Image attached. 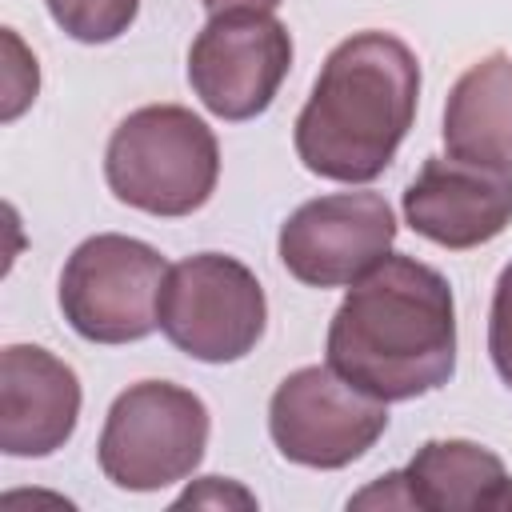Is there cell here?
<instances>
[{
	"instance_id": "cell-3",
	"label": "cell",
	"mask_w": 512,
	"mask_h": 512,
	"mask_svg": "<svg viewBox=\"0 0 512 512\" xmlns=\"http://www.w3.org/2000/svg\"><path fill=\"white\" fill-rule=\"evenodd\" d=\"M104 180L112 196L148 216H192L220 180L216 132L180 104H144L128 112L104 148Z\"/></svg>"
},
{
	"instance_id": "cell-17",
	"label": "cell",
	"mask_w": 512,
	"mask_h": 512,
	"mask_svg": "<svg viewBox=\"0 0 512 512\" xmlns=\"http://www.w3.org/2000/svg\"><path fill=\"white\" fill-rule=\"evenodd\" d=\"M232 500H240V504H256L244 488H236V484H228L224 476H204V488H188L176 504H232Z\"/></svg>"
},
{
	"instance_id": "cell-18",
	"label": "cell",
	"mask_w": 512,
	"mask_h": 512,
	"mask_svg": "<svg viewBox=\"0 0 512 512\" xmlns=\"http://www.w3.org/2000/svg\"><path fill=\"white\" fill-rule=\"evenodd\" d=\"M212 16H220V12H272L280 0H200Z\"/></svg>"
},
{
	"instance_id": "cell-9",
	"label": "cell",
	"mask_w": 512,
	"mask_h": 512,
	"mask_svg": "<svg viewBox=\"0 0 512 512\" xmlns=\"http://www.w3.org/2000/svg\"><path fill=\"white\" fill-rule=\"evenodd\" d=\"M396 216L380 192H328L280 224L276 252L308 288H344L392 252Z\"/></svg>"
},
{
	"instance_id": "cell-11",
	"label": "cell",
	"mask_w": 512,
	"mask_h": 512,
	"mask_svg": "<svg viewBox=\"0 0 512 512\" xmlns=\"http://www.w3.org/2000/svg\"><path fill=\"white\" fill-rule=\"evenodd\" d=\"M80 380L72 364L40 344H8L0 352V448L40 460L64 448L80 420Z\"/></svg>"
},
{
	"instance_id": "cell-7",
	"label": "cell",
	"mask_w": 512,
	"mask_h": 512,
	"mask_svg": "<svg viewBox=\"0 0 512 512\" xmlns=\"http://www.w3.org/2000/svg\"><path fill=\"white\" fill-rule=\"evenodd\" d=\"M388 428V404L344 380L332 364L288 372L268 400V436L288 464L348 468Z\"/></svg>"
},
{
	"instance_id": "cell-4",
	"label": "cell",
	"mask_w": 512,
	"mask_h": 512,
	"mask_svg": "<svg viewBox=\"0 0 512 512\" xmlns=\"http://www.w3.org/2000/svg\"><path fill=\"white\" fill-rule=\"evenodd\" d=\"M208 404L172 380L128 384L100 428V472L124 492H160L188 480L208 448Z\"/></svg>"
},
{
	"instance_id": "cell-5",
	"label": "cell",
	"mask_w": 512,
	"mask_h": 512,
	"mask_svg": "<svg viewBox=\"0 0 512 512\" xmlns=\"http://www.w3.org/2000/svg\"><path fill=\"white\" fill-rule=\"evenodd\" d=\"M168 260L120 232H96L72 248L60 272V312L92 344H136L160 328Z\"/></svg>"
},
{
	"instance_id": "cell-16",
	"label": "cell",
	"mask_w": 512,
	"mask_h": 512,
	"mask_svg": "<svg viewBox=\"0 0 512 512\" xmlns=\"http://www.w3.org/2000/svg\"><path fill=\"white\" fill-rule=\"evenodd\" d=\"M4 48H8V72H4V120H16L40 88V72H36V56L24 52L20 36L12 28H4Z\"/></svg>"
},
{
	"instance_id": "cell-14",
	"label": "cell",
	"mask_w": 512,
	"mask_h": 512,
	"mask_svg": "<svg viewBox=\"0 0 512 512\" xmlns=\"http://www.w3.org/2000/svg\"><path fill=\"white\" fill-rule=\"evenodd\" d=\"M56 28L80 44H108L124 36L140 12V0H44Z\"/></svg>"
},
{
	"instance_id": "cell-13",
	"label": "cell",
	"mask_w": 512,
	"mask_h": 512,
	"mask_svg": "<svg viewBox=\"0 0 512 512\" xmlns=\"http://www.w3.org/2000/svg\"><path fill=\"white\" fill-rule=\"evenodd\" d=\"M448 156L512 172V56L488 52L460 72L444 100Z\"/></svg>"
},
{
	"instance_id": "cell-12",
	"label": "cell",
	"mask_w": 512,
	"mask_h": 512,
	"mask_svg": "<svg viewBox=\"0 0 512 512\" xmlns=\"http://www.w3.org/2000/svg\"><path fill=\"white\" fill-rule=\"evenodd\" d=\"M400 484V508L428 512H480L512 508V480L504 460L476 440H424L416 456L392 472Z\"/></svg>"
},
{
	"instance_id": "cell-2",
	"label": "cell",
	"mask_w": 512,
	"mask_h": 512,
	"mask_svg": "<svg viewBox=\"0 0 512 512\" xmlns=\"http://www.w3.org/2000/svg\"><path fill=\"white\" fill-rule=\"evenodd\" d=\"M420 100V60L380 28L340 40L292 124L296 156L308 172L336 184L376 180L400 152Z\"/></svg>"
},
{
	"instance_id": "cell-6",
	"label": "cell",
	"mask_w": 512,
	"mask_h": 512,
	"mask_svg": "<svg viewBox=\"0 0 512 512\" xmlns=\"http://www.w3.org/2000/svg\"><path fill=\"white\" fill-rule=\"evenodd\" d=\"M268 324V300L248 264L196 252L168 268L160 288V332L200 364L244 360Z\"/></svg>"
},
{
	"instance_id": "cell-1",
	"label": "cell",
	"mask_w": 512,
	"mask_h": 512,
	"mask_svg": "<svg viewBox=\"0 0 512 512\" xmlns=\"http://www.w3.org/2000/svg\"><path fill=\"white\" fill-rule=\"evenodd\" d=\"M328 364L384 404L436 392L456 372V300L444 272L388 252L332 312Z\"/></svg>"
},
{
	"instance_id": "cell-15",
	"label": "cell",
	"mask_w": 512,
	"mask_h": 512,
	"mask_svg": "<svg viewBox=\"0 0 512 512\" xmlns=\"http://www.w3.org/2000/svg\"><path fill=\"white\" fill-rule=\"evenodd\" d=\"M488 356L496 376L512 388V260L500 268L488 308Z\"/></svg>"
},
{
	"instance_id": "cell-8",
	"label": "cell",
	"mask_w": 512,
	"mask_h": 512,
	"mask_svg": "<svg viewBox=\"0 0 512 512\" xmlns=\"http://www.w3.org/2000/svg\"><path fill=\"white\" fill-rule=\"evenodd\" d=\"M288 68L292 36L272 12H220L188 48L192 92L228 124L268 112Z\"/></svg>"
},
{
	"instance_id": "cell-10",
	"label": "cell",
	"mask_w": 512,
	"mask_h": 512,
	"mask_svg": "<svg viewBox=\"0 0 512 512\" xmlns=\"http://www.w3.org/2000/svg\"><path fill=\"white\" fill-rule=\"evenodd\" d=\"M404 220L440 248H480L512 224V172L460 156H428L404 188Z\"/></svg>"
}]
</instances>
